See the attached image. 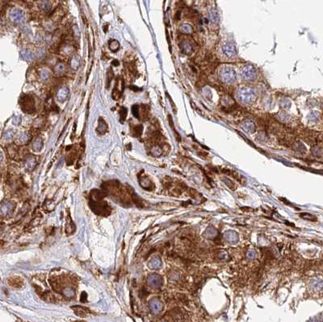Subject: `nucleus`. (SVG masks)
Masks as SVG:
<instances>
[{
  "mask_svg": "<svg viewBox=\"0 0 323 322\" xmlns=\"http://www.w3.org/2000/svg\"><path fill=\"white\" fill-rule=\"evenodd\" d=\"M238 97L242 104H248L255 99V93L251 88L242 87L238 89Z\"/></svg>",
  "mask_w": 323,
  "mask_h": 322,
  "instance_id": "nucleus-1",
  "label": "nucleus"
},
{
  "mask_svg": "<svg viewBox=\"0 0 323 322\" xmlns=\"http://www.w3.org/2000/svg\"><path fill=\"white\" fill-rule=\"evenodd\" d=\"M20 104L22 110L26 113L32 114V113L35 112V111H36L34 99L30 95L24 94L23 96H21L20 99Z\"/></svg>",
  "mask_w": 323,
  "mask_h": 322,
  "instance_id": "nucleus-2",
  "label": "nucleus"
},
{
  "mask_svg": "<svg viewBox=\"0 0 323 322\" xmlns=\"http://www.w3.org/2000/svg\"><path fill=\"white\" fill-rule=\"evenodd\" d=\"M220 78L224 83H233L236 79L235 70L231 67H223L222 70L220 71Z\"/></svg>",
  "mask_w": 323,
  "mask_h": 322,
  "instance_id": "nucleus-3",
  "label": "nucleus"
},
{
  "mask_svg": "<svg viewBox=\"0 0 323 322\" xmlns=\"http://www.w3.org/2000/svg\"><path fill=\"white\" fill-rule=\"evenodd\" d=\"M241 76L245 80H254L257 76L256 69L252 65H247L242 68Z\"/></svg>",
  "mask_w": 323,
  "mask_h": 322,
  "instance_id": "nucleus-4",
  "label": "nucleus"
},
{
  "mask_svg": "<svg viewBox=\"0 0 323 322\" xmlns=\"http://www.w3.org/2000/svg\"><path fill=\"white\" fill-rule=\"evenodd\" d=\"M222 51L225 56L228 58H232L236 55L237 50H236L235 45L232 42H225L222 45Z\"/></svg>",
  "mask_w": 323,
  "mask_h": 322,
  "instance_id": "nucleus-5",
  "label": "nucleus"
},
{
  "mask_svg": "<svg viewBox=\"0 0 323 322\" xmlns=\"http://www.w3.org/2000/svg\"><path fill=\"white\" fill-rule=\"evenodd\" d=\"M124 91V81L120 78H118L117 82L115 83V88L112 91V98L114 99H118L121 96Z\"/></svg>",
  "mask_w": 323,
  "mask_h": 322,
  "instance_id": "nucleus-6",
  "label": "nucleus"
},
{
  "mask_svg": "<svg viewBox=\"0 0 323 322\" xmlns=\"http://www.w3.org/2000/svg\"><path fill=\"white\" fill-rule=\"evenodd\" d=\"M11 18L12 21H14L16 23H22L24 22V15L22 12L19 10H15L14 12L11 13Z\"/></svg>",
  "mask_w": 323,
  "mask_h": 322,
  "instance_id": "nucleus-7",
  "label": "nucleus"
},
{
  "mask_svg": "<svg viewBox=\"0 0 323 322\" xmlns=\"http://www.w3.org/2000/svg\"><path fill=\"white\" fill-rule=\"evenodd\" d=\"M68 95H69V89L67 87H62L58 90L57 94V99L58 101L62 103L66 100Z\"/></svg>",
  "mask_w": 323,
  "mask_h": 322,
  "instance_id": "nucleus-8",
  "label": "nucleus"
},
{
  "mask_svg": "<svg viewBox=\"0 0 323 322\" xmlns=\"http://www.w3.org/2000/svg\"><path fill=\"white\" fill-rule=\"evenodd\" d=\"M242 129L248 133H253L255 129L254 122L251 120H245L242 124Z\"/></svg>",
  "mask_w": 323,
  "mask_h": 322,
  "instance_id": "nucleus-9",
  "label": "nucleus"
},
{
  "mask_svg": "<svg viewBox=\"0 0 323 322\" xmlns=\"http://www.w3.org/2000/svg\"><path fill=\"white\" fill-rule=\"evenodd\" d=\"M107 130H108V124L104 121V120H103L102 118H99L96 131L99 134H104L107 132Z\"/></svg>",
  "mask_w": 323,
  "mask_h": 322,
  "instance_id": "nucleus-10",
  "label": "nucleus"
},
{
  "mask_svg": "<svg viewBox=\"0 0 323 322\" xmlns=\"http://www.w3.org/2000/svg\"><path fill=\"white\" fill-rule=\"evenodd\" d=\"M180 49L182 51L183 53H185V54H190L192 53V47L191 45L189 42L187 41H183L180 44Z\"/></svg>",
  "mask_w": 323,
  "mask_h": 322,
  "instance_id": "nucleus-11",
  "label": "nucleus"
},
{
  "mask_svg": "<svg viewBox=\"0 0 323 322\" xmlns=\"http://www.w3.org/2000/svg\"><path fill=\"white\" fill-rule=\"evenodd\" d=\"M20 56L21 58H23L24 61H26V62H30V61H32V58H33L32 53H31V51H29L28 49H23V50L20 52Z\"/></svg>",
  "mask_w": 323,
  "mask_h": 322,
  "instance_id": "nucleus-12",
  "label": "nucleus"
},
{
  "mask_svg": "<svg viewBox=\"0 0 323 322\" xmlns=\"http://www.w3.org/2000/svg\"><path fill=\"white\" fill-rule=\"evenodd\" d=\"M180 32L184 33V34H190L193 32V28L190 24H187V23H184L183 25L180 26Z\"/></svg>",
  "mask_w": 323,
  "mask_h": 322,
  "instance_id": "nucleus-13",
  "label": "nucleus"
},
{
  "mask_svg": "<svg viewBox=\"0 0 323 322\" xmlns=\"http://www.w3.org/2000/svg\"><path fill=\"white\" fill-rule=\"evenodd\" d=\"M66 70V66L62 63H59L54 67V73L57 75H62Z\"/></svg>",
  "mask_w": 323,
  "mask_h": 322,
  "instance_id": "nucleus-14",
  "label": "nucleus"
},
{
  "mask_svg": "<svg viewBox=\"0 0 323 322\" xmlns=\"http://www.w3.org/2000/svg\"><path fill=\"white\" fill-rule=\"evenodd\" d=\"M42 145H43V142H42V140L41 138H37L36 140L33 141V144H32V148L35 151H39V150H41Z\"/></svg>",
  "mask_w": 323,
  "mask_h": 322,
  "instance_id": "nucleus-15",
  "label": "nucleus"
},
{
  "mask_svg": "<svg viewBox=\"0 0 323 322\" xmlns=\"http://www.w3.org/2000/svg\"><path fill=\"white\" fill-rule=\"evenodd\" d=\"M109 48L112 52H116L120 48V44L116 40H111L109 41Z\"/></svg>",
  "mask_w": 323,
  "mask_h": 322,
  "instance_id": "nucleus-16",
  "label": "nucleus"
},
{
  "mask_svg": "<svg viewBox=\"0 0 323 322\" xmlns=\"http://www.w3.org/2000/svg\"><path fill=\"white\" fill-rule=\"evenodd\" d=\"M25 166L26 167H27V169H29V170H32V169L34 168L35 166H36V160H35L34 157H29L27 159V161H26Z\"/></svg>",
  "mask_w": 323,
  "mask_h": 322,
  "instance_id": "nucleus-17",
  "label": "nucleus"
},
{
  "mask_svg": "<svg viewBox=\"0 0 323 322\" xmlns=\"http://www.w3.org/2000/svg\"><path fill=\"white\" fill-rule=\"evenodd\" d=\"M319 119V113L318 111H312L311 113H309V115H308V120L309 121H312V122H316L317 120Z\"/></svg>",
  "mask_w": 323,
  "mask_h": 322,
  "instance_id": "nucleus-18",
  "label": "nucleus"
},
{
  "mask_svg": "<svg viewBox=\"0 0 323 322\" xmlns=\"http://www.w3.org/2000/svg\"><path fill=\"white\" fill-rule=\"evenodd\" d=\"M127 114H128V110L127 108H125L123 107L120 111V121L121 122H124L127 117Z\"/></svg>",
  "mask_w": 323,
  "mask_h": 322,
  "instance_id": "nucleus-19",
  "label": "nucleus"
},
{
  "mask_svg": "<svg viewBox=\"0 0 323 322\" xmlns=\"http://www.w3.org/2000/svg\"><path fill=\"white\" fill-rule=\"evenodd\" d=\"M70 66L74 69H76L79 66V58L78 57H74L70 61Z\"/></svg>",
  "mask_w": 323,
  "mask_h": 322,
  "instance_id": "nucleus-20",
  "label": "nucleus"
},
{
  "mask_svg": "<svg viewBox=\"0 0 323 322\" xmlns=\"http://www.w3.org/2000/svg\"><path fill=\"white\" fill-rule=\"evenodd\" d=\"M113 77H114V74H113L112 69L110 68V69H108V76H107V88H108L109 84L111 83V81L112 80Z\"/></svg>",
  "mask_w": 323,
  "mask_h": 322,
  "instance_id": "nucleus-21",
  "label": "nucleus"
},
{
  "mask_svg": "<svg viewBox=\"0 0 323 322\" xmlns=\"http://www.w3.org/2000/svg\"><path fill=\"white\" fill-rule=\"evenodd\" d=\"M132 112L133 114L134 117H136L137 119H139L140 118V111H139V107L138 105H133V108H132Z\"/></svg>",
  "mask_w": 323,
  "mask_h": 322,
  "instance_id": "nucleus-22",
  "label": "nucleus"
},
{
  "mask_svg": "<svg viewBox=\"0 0 323 322\" xmlns=\"http://www.w3.org/2000/svg\"><path fill=\"white\" fill-rule=\"evenodd\" d=\"M280 106L283 108H289L291 107V102L289 99H283L280 102Z\"/></svg>",
  "mask_w": 323,
  "mask_h": 322,
  "instance_id": "nucleus-23",
  "label": "nucleus"
},
{
  "mask_svg": "<svg viewBox=\"0 0 323 322\" xmlns=\"http://www.w3.org/2000/svg\"><path fill=\"white\" fill-rule=\"evenodd\" d=\"M20 141H21V142H23V143H25L27 142L28 140V139H29V136L28 135V133H24L23 134H21L20 136Z\"/></svg>",
  "mask_w": 323,
  "mask_h": 322,
  "instance_id": "nucleus-24",
  "label": "nucleus"
},
{
  "mask_svg": "<svg viewBox=\"0 0 323 322\" xmlns=\"http://www.w3.org/2000/svg\"><path fill=\"white\" fill-rule=\"evenodd\" d=\"M151 153H152L154 156H159L160 154H161L162 153V150L160 149L159 147H158V146H155V147H154L151 150Z\"/></svg>",
  "mask_w": 323,
  "mask_h": 322,
  "instance_id": "nucleus-25",
  "label": "nucleus"
},
{
  "mask_svg": "<svg viewBox=\"0 0 323 322\" xmlns=\"http://www.w3.org/2000/svg\"><path fill=\"white\" fill-rule=\"evenodd\" d=\"M142 130H143V126L140 125V126L136 127V129H135V134H136V136H140L141 133H142Z\"/></svg>",
  "mask_w": 323,
  "mask_h": 322,
  "instance_id": "nucleus-26",
  "label": "nucleus"
},
{
  "mask_svg": "<svg viewBox=\"0 0 323 322\" xmlns=\"http://www.w3.org/2000/svg\"><path fill=\"white\" fill-rule=\"evenodd\" d=\"M7 207H6V210L2 211V214H8V212H10V210H12V205L10 204L9 203H7Z\"/></svg>",
  "mask_w": 323,
  "mask_h": 322,
  "instance_id": "nucleus-27",
  "label": "nucleus"
},
{
  "mask_svg": "<svg viewBox=\"0 0 323 322\" xmlns=\"http://www.w3.org/2000/svg\"><path fill=\"white\" fill-rule=\"evenodd\" d=\"M305 219H308V220H309V221H313L312 219H315V217L314 216H313L312 215L310 214H308V213H305V216H304Z\"/></svg>",
  "mask_w": 323,
  "mask_h": 322,
  "instance_id": "nucleus-28",
  "label": "nucleus"
}]
</instances>
